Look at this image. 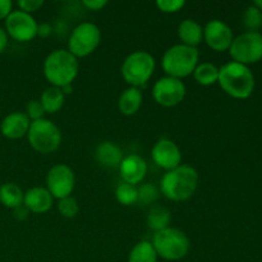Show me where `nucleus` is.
Wrapping results in <instances>:
<instances>
[{
  "label": "nucleus",
  "mask_w": 262,
  "mask_h": 262,
  "mask_svg": "<svg viewBox=\"0 0 262 262\" xmlns=\"http://www.w3.org/2000/svg\"><path fill=\"white\" fill-rule=\"evenodd\" d=\"M199 184V174L191 165L178 168L164 174L160 181V191L171 201H186L193 196Z\"/></svg>",
  "instance_id": "obj_1"
},
{
  "label": "nucleus",
  "mask_w": 262,
  "mask_h": 262,
  "mask_svg": "<svg viewBox=\"0 0 262 262\" xmlns=\"http://www.w3.org/2000/svg\"><path fill=\"white\" fill-rule=\"evenodd\" d=\"M223 90L234 99H248L255 89V77L247 66L230 61L219 68V81Z\"/></svg>",
  "instance_id": "obj_2"
},
{
  "label": "nucleus",
  "mask_w": 262,
  "mask_h": 262,
  "mask_svg": "<svg viewBox=\"0 0 262 262\" xmlns=\"http://www.w3.org/2000/svg\"><path fill=\"white\" fill-rule=\"evenodd\" d=\"M78 60L68 50H54L46 56L43 61V74L54 87H61L72 84L78 74Z\"/></svg>",
  "instance_id": "obj_3"
},
{
  "label": "nucleus",
  "mask_w": 262,
  "mask_h": 262,
  "mask_svg": "<svg viewBox=\"0 0 262 262\" xmlns=\"http://www.w3.org/2000/svg\"><path fill=\"white\" fill-rule=\"evenodd\" d=\"M161 66L168 77L177 79L186 78L193 73L199 66V50L183 43L171 46L164 53Z\"/></svg>",
  "instance_id": "obj_4"
},
{
  "label": "nucleus",
  "mask_w": 262,
  "mask_h": 262,
  "mask_svg": "<svg viewBox=\"0 0 262 262\" xmlns=\"http://www.w3.org/2000/svg\"><path fill=\"white\" fill-rule=\"evenodd\" d=\"M152 246L158 256L168 261L182 260L189 251V239L182 230L176 228L156 232L154 235Z\"/></svg>",
  "instance_id": "obj_5"
},
{
  "label": "nucleus",
  "mask_w": 262,
  "mask_h": 262,
  "mask_svg": "<svg viewBox=\"0 0 262 262\" xmlns=\"http://www.w3.org/2000/svg\"><path fill=\"white\" fill-rule=\"evenodd\" d=\"M155 59L147 51H135L122 64V77L130 87L145 86L155 71Z\"/></svg>",
  "instance_id": "obj_6"
},
{
  "label": "nucleus",
  "mask_w": 262,
  "mask_h": 262,
  "mask_svg": "<svg viewBox=\"0 0 262 262\" xmlns=\"http://www.w3.org/2000/svg\"><path fill=\"white\" fill-rule=\"evenodd\" d=\"M27 137L31 147L40 154L54 152L61 143L60 129L45 118L31 122Z\"/></svg>",
  "instance_id": "obj_7"
},
{
  "label": "nucleus",
  "mask_w": 262,
  "mask_h": 262,
  "mask_svg": "<svg viewBox=\"0 0 262 262\" xmlns=\"http://www.w3.org/2000/svg\"><path fill=\"white\" fill-rule=\"evenodd\" d=\"M101 41V31L96 25L90 22L79 23L69 36L68 51L72 55L84 58L94 53Z\"/></svg>",
  "instance_id": "obj_8"
},
{
  "label": "nucleus",
  "mask_w": 262,
  "mask_h": 262,
  "mask_svg": "<svg viewBox=\"0 0 262 262\" xmlns=\"http://www.w3.org/2000/svg\"><path fill=\"white\" fill-rule=\"evenodd\" d=\"M229 54L235 63L250 66L262 59V35L260 32H245L234 37Z\"/></svg>",
  "instance_id": "obj_9"
},
{
  "label": "nucleus",
  "mask_w": 262,
  "mask_h": 262,
  "mask_svg": "<svg viewBox=\"0 0 262 262\" xmlns=\"http://www.w3.org/2000/svg\"><path fill=\"white\" fill-rule=\"evenodd\" d=\"M76 184L73 170L66 164H56L46 176V189L54 199H66L71 196Z\"/></svg>",
  "instance_id": "obj_10"
},
{
  "label": "nucleus",
  "mask_w": 262,
  "mask_h": 262,
  "mask_svg": "<svg viewBox=\"0 0 262 262\" xmlns=\"http://www.w3.org/2000/svg\"><path fill=\"white\" fill-rule=\"evenodd\" d=\"M37 26L31 14L13 10L5 19V32L18 42H28L37 36Z\"/></svg>",
  "instance_id": "obj_11"
},
{
  "label": "nucleus",
  "mask_w": 262,
  "mask_h": 262,
  "mask_svg": "<svg viewBox=\"0 0 262 262\" xmlns=\"http://www.w3.org/2000/svg\"><path fill=\"white\" fill-rule=\"evenodd\" d=\"M186 92V86L182 79L168 76L158 79L152 87L154 100L164 107H173L181 104Z\"/></svg>",
  "instance_id": "obj_12"
},
{
  "label": "nucleus",
  "mask_w": 262,
  "mask_h": 262,
  "mask_svg": "<svg viewBox=\"0 0 262 262\" xmlns=\"http://www.w3.org/2000/svg\"><path fill=\"white\" fill-rule=\"evenodd\" d=\"M204 40L210 49L215 51L229 50L233 40V31L227 23L219 19H212L204 27Z\"/></svg>",
  "instance_id": "obj_13"
},
{
  "label": "nucleus",
  "mask_w": 262,
  "mask_h": 262,
  "mask_svg": "<svg viewBox=\"0 0 262 262\" xmlns=\"http://www.w3.org/2000/svg\"><path fill=\"white\" fill-rule=\"evenodd\" d=\"M151 156L156 165L168 171L178 168L182 161L181 150L177 143L168 138H161L155 143L151 151Z\"/></svg>",
  "instance_id": "obj_14"
},
{
  "label": "nucleus",
  "mask_w": 262,
  "mask_h": 262,
  "mask_svg": "<svg viewBox=\"0 0 262 262\" xmlns=\"http://www.w3.org/2000/svg\"><path fill=\"white\" fill-rule=\"evenodd\" d=\"M119 170L124 183L136 186L145 179L146 174H147V164H146L145 159L132 154V155L123 158L119 165Z\"/></svg>",
  "instance_id": "obj_15"
},
{
  "label": "nucleus",
  "mask_w": 262,
  "mask_h": 262,
  "mask_svg": "<svg viewBox=\"0 0 262 262\" xmlns=\"http://www.w3.org/2000/svg\"><path fill=\"white\" fill-rule=\"evenodd\" d=\"M31 120L26 113H10L3 119L0 124V132L5 138L9 140H19L25 137L30 129Z\"/></svg>",
  "instance_id": "obj_16"
},
{
  "label": "nucleus",
  "mask_w": 262,
  "mask_h": 262,
  "mask_svg": "<svg viewBox=\"0 0 262 262\" xmlns=\"http://www.w3.org/2000/svg\"><path fill=\"white\" fill-rule=\"evenodd\" d=\"M54 197L50 192L42 187H33L28 189L23 197V205L30 212L35 214H45L53 207Z\"/></svg>",
  "instance_id": "obj_17"
},
{
  "label": "nucleus",
  "mask_w": 262,
  "mask_h": 262,
  "mask_svg": "<svg viewBox=\"0 0 262 262\" xmlns=\"http://www.w3.org/2000/svg\"><path fill=\"white\" fill-rule=\"evenodd\" d=\"M95 159L104 168H119L123 160V151L115 143L105 141V142L100 143L95 150Z\"/></svg>",
  "instance_id": "obj_18"
},
{
  "label": "nucleus",
  "mask_w": 262,
  "mask_h": 262,
  "mask_svg": "<svg viewBox=\"0 0 262 262\" xmlns=\"http://www.w3.org/2000/svg\"><path fill=\"white\" fill-rule=\"evenodd\" d=\"M178 37L183 45L196 48L204 40V28L196 20L184 19L178 26Z\"/></svg>",
  "instance_id": "obj_19"
},
{
  "label": "nucleus",
  "mask_w": 262,
  "mask_h": 262,
  "mask_svg": "<svg viewBox=\"0 0 262 262\" xmlns=\"http://www.w3.org/2000/svg\"><path fill=\"white\" fill-rule=\"evenodd\" d=\"M141 105H142V92L136 87H129V89L124 90L118 100V107H119L120 113L127 117L135 115L140 110Z\"/></svg>",
  "instance_id": "obj_20"
},
{
  "label": "nucleus",
  "mask_w": 262,
  "mask_h": 262,
  "mask_svg": "<svg viewBox=\"0 0 262 262\" xmlns=\"http://www.w3.org/2000/svg\"><path fill=\"white\" fill-rule=\"evenodd\" d=\"M64 101H66V95L61 92L59 87L50 86L42 92L41 95L40 102L42 104L45 113L49 114H54V113L59 112L63 107Z\"/></svg>",
  "instance_id": "obj_21"
},
{
  "label": "nucleus",
  "mask_w": 262,
  "mask_h": 262,
  "mask_svg": "<svg viewBox=\"0 0 262 262\" xmlns=\"http://www.w3.org/2000/svg\"><path fill=\"white\" fill-rule=\"evenodd\" d=\"M23 197L25 193L17 184L4 183L0 186V202L8 209L13 210L23 205Z\"/></svg>",
  "instance_id": "obj_22"
},
{
  "label": "nucleus",
  "mask_w": 262,
  "mask_h": 262,
  "mask_svg": "<svg viewBox=\"0 0 262 262\" xmlns=\"http://www.w3.org/2000/svg\"><path fill=\"white\" fill-rule=\"evenodd\" d=\"M158 257L159 256L154 248L152 243L142 241L132 248L129 257H128V262H156Z\"/></svg>",
  "instance_id": "obj_23"
},
{
  "label": "nucleus",
  "mask_w": 262,
  "mask_h": 262,
  "mask_svg": "<svg viewBox=\"0 0 262 262\" xmlns=\"http://www.w3.org/2000/svg\"><path fill=\"white\" fill-rule=\"evenodd\" d=\"M194 79L202 86H211L219 81V68L212 63H202L193 72Z\"/></svg>",
  "instance_id": "obj_24"
},
{
  "label": "nucleus",
  "mask_w": 262,
  "mask_h": 262,
  "mask_svg": "<svg viewBox=\"0 0 262 262\" xmlns=\"http://www.w3.org/2000/svg\"><path fill=\"white\" fill-rule=\"evenodd\" d=\"M170 224V212L164 207H152L147 215V227L154 232L169 228Z\"/></svg>",
  "instance_id": "obj_25"
},
{
  "label": "nucleus",
  "mask_w": 262,
  "mask_h": 262,
  "mask_svg": "<svg viewBox=\"0 0 262 262\" xmlns=\"http://www.w3.org/2000/svg\"><path fill=\"white\" fill-rule=\"evenodd\" d=\"M115 199L123 206H130L137 204L138 189L136 186L122 182L115 189Z\"/></svg>",
  "instance_id": "obj_26"
},
{
  "label": "nucleus",
  "mask_w": 262,
  "mask_h": 262,
  "mask_svg": "<svg viewBox=\"0 0 262 262\" xmlns=\"http://www.w3.org/2000/svg\"><path fill=\"white\" fill-rule=\"evenodd\" d=\"M243 25L248 32H258L262 27V12L255 5L246 8L243 13Z\"/></svg>",
  "instance_id": "obj_27"
},
{
  "label": "nucleus",
  "mask_w": 262,
  "mask_h": 262,
  "mask_svg": "<svg viewBox=\"0 0 262 262\" xmlns=\"http://www.w3.org/2000/svg\"><path fill=\"white\" fill-rule=\"evenodd\" d=\"M137 189H138L137 204L142 205V206H147V205L154 204V202L159 199V194H160L158 187L154 186L152 183H145Z\"/></svg>",
  "instance_id": "obj_28"
},
{
  "label": "nucleus",
  "mask_w": 262,
  "mask_h": 262,
  "mask_svg": "<svg viewBox=\"0 0 262 262\" xmlns=\"http://www.w3.org/2000/svg\"><path fill=\"white\" fill-rule=\"evenodd\" d=\"M58 210L61 216L67 217V219H73L74 216H77V214L79 211L78 202L72 196L66 197V199L59 200Z\"/></svg>",
  "instance_id": "obj_29"
},
{
  "label": "nucleus",
  "mask_w": 262,
  "mask_h": 262,
  "mask_svg": "<svg viewBox=\"0 0 262 262\" xmlns=\"http://www.w3.org/2000/svg\"><path fill=\"white\" fill-rule=\"evenodd\" d=\"M26 115L32 122L42 119L43 115H45V109H43L40 100H31V101H28L27 106H26Z\"/></svg>",
  "instance_id": "obj_30"
},
{
  "label": "nucleus",
  "mask_w": 262,
  "mask_h": 262,
  "mask_svg": "<svg viewBox=\"0 0 262 262\" xmlns=\"http://www.w3.org/2000/svg\"><path fill=\"white\" fill-rule=\"evenodd\" d=\"M186 5L183 0H158L156 7L163 13H177Z\"/></svg>",
  "instance_id": "obj_31"
},
{
  "label": "nucleus",
  "mask_w": 262,
  "mask_h": 262,
  "mask_svg": "<svg viewBox=\"0 0 262 262\" xmlns=\"http://www.w3.org/2000/svg\"><path fill=\"white\" fill-rule=\"evenodd\" d=\"M42 5V0H19V2H18V8H19V10L27 13V14L37 12Z\"/></svg>",
  "instance_id": "obj_32"
},
{
  "label": "nucleus",
  "mask_w": 262,
  "mask_h": 262,
  "mask_svg": "<svg viewBox=\"0 0 262 262\" xmlns=\"http://www.w3.org/2000/svg\"><path fill=\"white\" fill-rule=\"evenodd\" d=\"M82 4L90 10H94V12H97V10H101L105 5L107 4L106 0H84Z\"/></svg>",
  "instance_id": "obj_33"
},
{
  "label": "nucleus",
  "mask_w": 262,
  "mask_h": 262,
  "mask_svg": "<svg viewBox=\"0 0 262 262\" xmlns=\"http://www.w3.org/2000/svg\"><path fill=\"white\" fill-rule=\"evenodd\" d=\"M13 12V3L10 0H0V19H7Z\"/></svg>",
  "instance_id": "obj_34"
},
{
  "label": "nucleus",
  "mask_w": 262,
  "mask_h": 262,
  "mask_svg": "<svg viewBox=\"0 0 262 262\" xmlns=\"http://www.w3.org/2000/svg\"><path fill=\"white\" fill-rule=\"evenodd\" d=\"M28 214H30V211L25 205H20V206L13 209V216L17 220H26L28 217Z\"/></svg>",
  "instance_id": "obj_35"
},
{
  "label": "nucleus",
  "mask_w": 262,
  "mask_h": 262,
  "mask_svg": "<svg viewBox=\"0 0 262 262\" xmlns=\"http://www.w3.org/2000/svg\"><path fill=\"white\" fill-rule=\"evenodd\" d=\"M51 31H53V28L49 23H41L37 26V36H40V37H48L51 35Z\"/></svg>",
  "instance_id": "obj_36"
},
{
  "label": "nucleus",
  "mask_w": 262,
  "mask_h": 262,
  "mask_svg": "<svg viewBox=\"0 0 262 262\" xmlns=\"http://www.w3.org/2000/svg\"><path fill=\"white\" fill-rule=\"evenodd\" d=\"M7 46H8V35L7 32H5V30H3V28L0 27V54L7 49Z\"/></svg>",
  "instance_id": "obj_37"
},
{
  "label": "nucleus",
  "mask_w": 262,
  "mask_h": 262,
  "mask_svg": "<svg viewBox=\"0 0 262 262\" xmlns=\"http://www.w3.org/2000/svg\"><path fill=\"white\" fill-rule=\"evenodd\" d=\"M61 92H63L64 95L66 94H72V92H73V87H72V84H68V86H64V87H61Z\"/></svg>",
  "instance_id": "obj_38"
},
{
  "label": "nucleus",
  "mask_w": 262,
  "mask_h": 262,
  "mask_svg": "<svg viewBox=\"0 0 262 262\" xmlns=\"http://www.w3.org/2000/svg\"><path fill=\"white\" fill-rule=\"evenodd\" d=\"M253 5H255V7H257L258 9L262 12V0H256V2L253 3Z\"/></svg>",
  "instance_id": "obj_39"
}]
</instances>
